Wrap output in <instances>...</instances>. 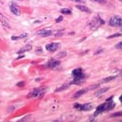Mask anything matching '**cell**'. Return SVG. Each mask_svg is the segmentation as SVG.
I'll return each instance as SVG.
<instances>
[{"label":"cell","instance_id":"1","mask_svg":"<svg viewBox=\"0 0 122 122\" xmlns=\"http://www.w3.org/2000/svg\"><path fill=\"white\" fill-rule=\"evenodd\" d=\"M44 91H45L44 87L36 88V89H34L33 91H31V92H29L26 97H27L28 99H29V98H37L38 96H42L43 93H44Z\"/></svg>","mask_w":122,"mask_h":122},{"label":"cell","instance_id":"2","mask_svg":"<svg viewBox=\"0 0 122 122\" xmlns=\"http://www.w3.org/2000/svg\"><path fill=\"white\" fill-rule=\"evenodd\" d=\"M109 25L113 27H121L122 26V19L120 17H112L109 20Z\"/></svg>","mask_w":122,"mask_h":122},{"label":"cell","instance_id":"3","mask_svg":"<svg viewBox=\"0 0 122 122\" xmlns=\"http://www.w3.org/2000/svg\"><path fill=\"white\" fill-rule=\"evenodd\" d=\"M104 24H105V22H104L101 18L96 17V18L93 20V22L90 24V28H91V29H96V28H98L101 25H104Z\"/></svg>","mask_w":122,"mask_h":122},{"label":"cell","instance_id":"4","mask_svg":"<svg viewBox=\"0 0 122 122\" xmlns=\"http://www.w3.org/2000/svg\"><path fill=\"white\" fill-rule=\"evenodd\" d=\"M74 107L79 109V110H90L93 108L92 104H84V105H79V104H75Z\"/></svg>","mask_w":122,"mask_h":122},{"label":"cell","instance_id":"5","mask_svg":"<svg viewBox=\"0 0 122 122\" xmlns=\"http://www.w3.org/2000/svg\"><path fill=\"white\" fill-rule=\"evenodd\" d=\"M75 78L70 82L69 84H77V85H79V84H82L83 82H84V80H85V78H86V76L84 75V74H82V75H79V76H74Z\"/></svg>","mask_w":122,"mask_h":122},{"label":"cell","instance_id":"6","mask_svg":"<svg viewBox=\"0 0 122 122\" xmlns=\"http://www.w3.org/2000/svg\"><path fill=\"white\" fill-rule=\"evenodd\" d=\"M10 10H11V12L16 16H19L20 14H21V11H20L19 6L14 2H12L11 5H10Z\"/></svg>","mask_w":122,"mask_h":122},{"label":"cell","instance_id":"7","mask_svg":"<svg viewBox=\"0 0 122 122\" xmlns=\"http://www.w3.org/2000/svg\"><path fill=\"white\" fill-rule=\"evenodd\" d=\"M60 48V44L59 43H50L46 45V50L49 52H55L56 50H58Z\"/></svg>","mask_w":122,"mask_h":122},{"label":"cell","instance_id":"8","mask_svg":"<svg viewBox=\"0 0 122 122\" xmlns=\"http://www.w3.org/2000/svg\"><path fill=\"white\" fill-rule=\"evenodd\" d=\"M60 65V62L59 61H56V60H53V61H50V62L46 65V67H50V68H54V67H57L58 66Z\"/></svg>","mask_w":122,"mask_h":122},{"label":"cell","instance_id":"9","mask_svg":"<svg viewBox=\"0 0 122 122\" xmlns=\"http://www.w3.org/2000/svg\"><path fill=\"white\" fill-rule=\"evenodd\" d=\"M89 91V89L87 88V89H82V90H79V91H77V92L74 94V96H73V98L74 99H77V98H79V97H81L83 94H85V93H87Z\"/></svg>","mask_w":122,"mask_h":122},{"label":"cell","instance_id":"10","mask_svg":"<svg viewBox=\"0 0 122 122\" xmlns=\"http://www.w3.org/2000/svg\"><path fill=\"white\" fill-rule=\"evenodd\" d=\"M104 111H106V104H103V105H101L97 107V110H96V112H95V115H99L100 113L102 112H104Z\"/></svg>","mask_w":122,"mask_h":122},{"label":"cell","instance_id":"11","mask_svg":"<svg viewBox=\"0 0 122 122\" xmlns=\"http://www.w3.org/2000/svg\"><path fill=\"white\" fill-rule=\"evenodd\" d=\"M37 34L40 36H50L53 34V32L51 30H40V31L37 32Z\"/></svg>","mask_w":122,"mask_h":122},{"label":"cell","instance_id":"12","mask_svg":"<svg viewBox=\"0 0 122 122\" xmlns=\"http://www.w3.org/2000/svg\"><path fill=\"white\" fill-rule=\"evenodd\" d=\"M76 8L78 10H80V11H82V12H86V13H91V10L86 7V6H83V5H76Z\"/></svg>","mask_w":122,"mask_h":122},{"label":"cell","instance_id":"13","mask_svg":"<svg viewBox=\"0 0 122 122\" xmlns=\"http://www.w3.org/2000/svg\"><path fill=\"white\" fill-rule=\"evenodd\" d=\"M105 104H106V111H107V110L112 109V108L114 107V106H115L113 102H109V103L107 102V103H105Z\"/></svg>","mask_w":122,"mask_h":122},{"label":"cell","instance_id":"14","mask_svg":"<svg viewBox=\"0 0 122 122\" xmlns=\"http://www.w3.org/2000/svg\"><path fill=\"white\" fill-rule=\"evenodd\" d=\"M72 74H73V76H79V75H82V74H83L82 69H81V68H76V69H74L73 71H72Z\"/></svg>","mask_w":122,"mask_h":122},{"label":"cell","instance_id":"15","mask_svg":"<svg viewBox=\"0 0 122 122\" xmlns=\"http://www.w3.org/2000/svg\"><path fill=\"white\" fill-rule=\"evenodd\" d=\"M30 49H31V45H26L25 47L22 48V50H20V51H18V54H22V53L25 52V51H29Z\"/></svg>","mask_w":122,"mask_h":122},{"label":"cell","instance_id":"16","mask_svg":"<svg viewBox=\"0 0 122 122\" xmlns=\"http://www.w3.org/2000/svg\"><path fill=\"white\" fill-rule=\"evenodd\" d=\"M113 79H115V76H109V77H107V78L103 79L101 81V83H107V82H109V81L113 80Z\"/></svg>","mask_w":122,"mask_h":122},{"label":"cell","instance_id":"17","mask_svg":"<svg viewBox=\"0 0 122 122\" xmlns=\"http://www.w3.org/2000/svg\"><path fill=\"white\" fill-rule=\"evenodd\" d=\"M61 13H62V14H66V15H69L70 13H71V11H70V9L64 8V9L61 10Z\"/></svg>","mask_w":122,"mask_h":122},{"label":"cell","instance_id":"18","mask_svg":"<svg viewBox=\"0 0 122 122\" xmlns=\"http://www.w3.org/2000/svg\"><path fill=\"white\" fill-rule=\"evenodd\" d=\"M107 90H109V88H104V89H101V90H99L98 92L96 93V96H99V95H101V94H103V93L107 92Z\"/></svg>","mask_w":122,"mask_h":122},{"label":"cell","instance_id":"19","mask_svg":"<svg viewBox=\"0 0 122 122\" xmlns=\"http://www.w3.org/2000/svg\"><path fill=\"white\" fill-rule=\"evenodd\" d=\"M70 84H65V85H63V86H61L60 88H58L56 91H57V92H60V91H63V90H66L68 86H69Z\"/></svg>","mask_w":122,"mask_h":122},{"label":"cell","instance_id":"20","mask_svg":"<svg viewBox=\"0 0 122 122\" xmlns=\"http://www.w3.org/2000/svg\"><path fill=\"white\" fill-rule=\"evenodd\" d=\"M0 21H1V22H2V24L4 25V26H7V27H10V25H9V24H8V23H7L6 21H5V19H4V18H3V17H2L1 15H0Z\"/></svg>","mask_w":122,"mask_h":122},{"label":"cell","instance_id":"21","mask_svg":"<svg viewBox=\"0 0 122 122\" xmlns=\"http://www.w3.org/2000/svg\"><path fill=\"white\" fill-rule=\"evenodd\" d=\"M66 56V52H61V53H59V54L57 55V58L61 59V58H65Z\"/></svg>","mask_w":122,"mask_h":122},{"label":"cell","instance_id":"22","mask_svg":"<svg viewBox=\"0 0 122 122\" xmlns=\"http://www.w3.org/2000/svg\"><path fill=\"white\" fill-rule=\"evenodd\" d=\"M119 36H122V33H115V34H112V35H109L107 36V38H114V37H119Z\"/></svg>","mask_w":122,"mask_h":122},{"label":"cell","instance_id":"23","mask_svg":"<svg viewBox=\"0 0 122 122\" xmlns=\"http://www.w3.org/2000/svg\"><path fill=\"white\" fill-rule=\"evenodd\" d=\"M94 2H97L99 4H106V0H92Z\"/></svg>","mask_w":122,"mask_h":122},{"label":"cell","instance_id":"24","mask_svg":"<svg viewBox=\"0 0 122 122\" xmlns=\"http://www.w3.org/2000/svg\"><path fill=\"white\" fill-rule=\"evenodd\" d=\"M112 117H115V116H122V111H119V112H115L113 114H111Z\"/></svg>","mask_w":122,"mask_h":122},{"label":"cell","instance_id":"25","mask_svg":"<svg viewBox=\"0 0 122 122\" xmlns=\"http://www.w3.org/2000/svg\"><path fill=\"white\" fill-rule=\"evenodd\" d=\"M115 48H116V49H119V50H120V49H122V42H119L118 44H116Z\"/></svg>","mask_w":122,"mask_h":122},{"label":"cell","instance_id":"26","mask_svg":"<svg viewBox=\"0 0 122 122\" xmlns=\"http://www.w3.org/2000/svg\"><path fill=\"white\" fill-rule=\"evenodd\" d=\"M17 86H25V82H23V81H22V82H19L17 84Z\"/></svg>","mask_w":122,"mask_h":122},{"label":"cell","instance_id":"27","mask_svg":"<svg viewBox=\"0 0 122 122\" xmlns=\"http://www.w3.org/2000/svg\"><path fill=\"white\" fill-rule=\"evenodd\" d=\"M61 21H63V17H59V19L56 20V22H57V23H59V22H61Z\"/></svg>","mask_w":122,"mask_h":122},{"label":"cell","instance_id":"28","mask_svg":"<svg viewBox=\"0 0 122 122\" xmlns=\"http://www.w3.org/2000/svg\"><path fill=\"white\" fill-rule=\"evenodd\" d=\"M72 1H74V2H78V3H81V2H83V0H72Z\"/></svg>","mask_w":122,"mask_h":122},{"label":"cell","instance_id":"29","mask_svg":"<svg viewBox=\"0 0 122 122\" xmlns=\"http://www.w3.org/2000/svg\"><path fill=\"white\" fill-rule=\"evenodd\" d=\"M61 35H63V32H58L56 34V36H61Z\"/></svg>","mask_w":122,"mask_h":122},{"label":"cell","instance_id":"30","mask_svg":"<svg viewBox=\"0 0 122 122\" xmlns=\"http://www.w3.org/2000/svg\"><path fill=\"white\" fill-rule=\"evenodd\" d=\"M100 52H103V50H102V49H101V50H99V51H97V52H96V54H99Z\"/></svg>","mask_w":122,"mask_h":122},{"label":"cell","instance_id":"31","mask_svg":"<svg viewBox=\"0 0 122 122\" xmlns=\"http://www.w3.org/2000/svg\"><path fill=\"white\" fill-rule=\"evenodd\" d=\"M119 100H120V102H121V103H122V96L120 97V99H119Z\"/></svg>","mask_w":122,"mask_h":122},{"label":"cell","instance_id":"32","mask_svg":"<svg viewBox=\"0 0 122 122\" xmlns=\"http://www.w3.org/2000/svg\"><path fill=\"white\" fill-rule=\"evenodd\" d=\"M120 74H122V70H121V73H120Z\"/></svg>","mask_w":122,"mask_h":122},{"label":"cell","instance_id":"33","mask_svg":"<svg viewBox=\"0 0 122 122\" xmlns=\"http://www.w3.org/2000/svg\"><path fill=\"white\" fill-rule=\"evenodd\" d=\"M120 1H121V2H122V0H120Z\"/></svg>","mask_w":122,"mask_h":122}]
</instances>
